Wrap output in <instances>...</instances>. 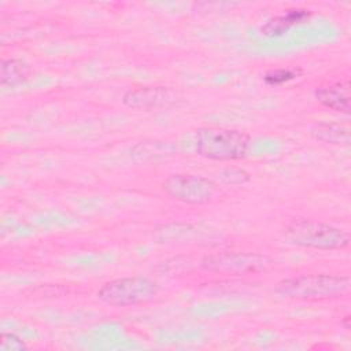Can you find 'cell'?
Here are the masks:
<instances>
[{
	"mask_svg": "<svg viewBox=\"0 0 351 351\" xmlns=\"http://www.w3.org/2000/svg\"><path fill=\"white\" fill-rule=\"evenodd\" d=\"M196 152L211 160L244 159L251 148V137L243 130L206 126L196 130Z\"/></svg>",
	"mask_w": 351,
	"mask_h": 351,
	"instance_id": "6da1fadb",
	"label": "cell"
},
{
	"mask_svg": "<svg viewBox=\"0 0 351 351\" xmlns=\"http://www.w3.org/2000/svg\"><path fill=\"white\" fill-rule=\"evenodd\" d=\"M270 263L271 261L266 255L234 251L207 255L202 261V266L206 270L236 276L266 270L270 266Z\"/></svg>",
	"mask_w": 351,
	"mask_h": 351,
	"instance_id": "8992f818",
	"label": "cell"
},
{
	"mask_svg": "<svg viewBox=\"0 0 351 351\" xmlns=\"http://www.w3.org/2000/svg\"><path fill=\"white\" fill-rule=\"evenodd\" d=\"M299 74H300L299 69H276V70L267 71L263 75V80L267 85H281L295 80Z\"/></svg>",
	"mask_w": 351,
	"mask_h": 351,
	"instance_id": "7c38bea8",
	"label": "cell"
},
{
	"mask_svg": "<svg viewBox=\"0 0 351 351\" xmlns=\"http://www.w3.org/2000/svg\"><path fill=\"white\" fill-rule=\"evenodd\" d=\"M350 315H346L344 317V319H343V324H344V326H346V329H348L350 328Z\"/></svg>",
	"mask_w": 351,
	"mask_h": 351,
	"instance_id": "9a60e30c",
	"label": "cell"
},
{
	"mask_svg": "<svg viewBox=\"0 0 351 351\" xmlns=\"http://www.w3.org/2000/svg\"><path fill=\"white\" fill-rule=\"evenodd\" d=\"M163 191L173 199L186 204H207L215 195V184L197 174L176 173L162 182Z\"/></svg>",
	"mask_w": 351,
	"mask_h": 351,
	"instance_id": "5b68a950",
	"label": "cell"
},
{
	"mask_svg": "<svg viewBox=\"0 0 351 351\" xmlns=\"http://www.w3.org/2000/svg\"><path fill=\"white\" fill-rule=\"evenodd\" d=\"M222 178L226 184H243L250 181V174L240 169H226L222 171Z\"/></svg>",
	"mask_w": 351,
	"mask_h": 351,
	"instance_id": "5bb4252c",
	"label": "cell"
},
{
	"mask_svg": "<svg viewBox=\"0 0 351 351\" xmlns=\"http://www.w3.org/2000/svg\"><path fill=\"white\" fill-rule=\"evenodd\" d=\"M30 67L21 59H4L1 62V85L4 86H15L25 82L30 77Z\"/></svg>",
	"mask_w": 351,
	"mask_h": 351,
	"instance_id": "8fae6325",
	"label": "cell"
},
{
	"mask_svg": "<svg viewBox=\"0 0 351 351\" xmlns=\"http://www.w3.org/2000/svg\"><path fill=\"white\" fill-rule=\"evenodd\" d=\"M315 99L324 104L325 107L348 114L350 112V84L348 81L344 82H335L325 86H318L314 90Z\"/></svg>",
	"mask_w": 351,
	"mask_h": 351,
	"instance_id": "ba28073f",
	"label": "cell"
},
{
	"mask_svg": "<svg viewBox=\"0 0 351 351\" xmlns=\"http://www.w3.org/2000/svg\"><path fill=\"white\" fill-rule=\"evenodd\" d=\"M173 99V93L166 86H140L126 90L122 96L123 104L136 110L163 107L170 104Z\"/></svg>",
	"mask_w": 351,
	"mask_h": 351,
	"instance_id": "52a82bcc",
	"label": "cell"
},
{
	"mask_svg": "<svg viewBox=\"0 0 351 351\" xmlns=\"http://www.w3.org/2000/svg\"><path fill=\"white\" fill-rule=\"evenodd\" d=\"M158 293V284L143 276L121 277L104 282L97 291V298L110 306L126 307L151 302Z\"/></svg>",
	"mask_w": 351,
	"mask_h": 351,
	"instance_id": "277c9868",
	"label": "cell"
},
{
	"mask_svg": "<svg viewBox=\"0 0 351 351\" xmlns=\"http://www.w3.org/2000/svg\"><path fill=\"white\" fill-rule=\"evenodd\" d=\"M285 239L295 245L315 250H343L350 244V234L333 225L313 221L295 219L284 228Z\"/></svg>",
	"mask_w": 351,
	"mask_h": 351,
	"instance_id": "3957f363",
	"label": "cell"
},
{
	"mask_svg": "<svg viewBox=\"0 0 351 351\" xmlns=\"http://www.w3.org/2000/svg\"><path fill=\"white\" fill-rule=\"evenodd\" d=\"M311 12L304 8H289L282 15L273 16L267 19L262 27L261 33L266 37H278L287 33L291 27L303 23L306 19H308Z\"/></svg>",
	"mask_w": 351,
	"mask_h": 351,
	"instance_id": "9c48e42d",
	"label": "cell"
},
{
	"mask_svg": "<svg viewBox=\"0 0 351 351\" xmlns=\"http://www.w3.org/2000/svg\"><path fill=\"white\" fill-rule=\"evenodd\" d=\"M26 350L25 341L12 332H3L0 336V351H22Z\"/></svg>",
	"mask_w": 351,
	"mask_h": 351,
	"instance_id": "4fadbf2b",
	"label": "cell"
},
{
	"mask_svg": "<svg viewBox=\"0 0 351 351\" xmlns=\"http://www.w3.org/2000/svg\"><path fill=\"white\" fill-rule=\"evenodd\" d=\"M310 134L314 140L324 144L348 145L350 130L339 122H317L311 126Z\"/></svg>",
	"mask_w": 351,
	"mask_h": 351,
	"instance_id": "30bf717a",
	"label": "cell"
},
{
	"mask_svg": "<svg viewBox=\"0 0 351 351\" xmlns=\"http://www.w3.org/2000/svg\"><path fill=\"white\" fill-rule=\"evenodd\" d=\"M350 291V278L336 274H302L280 281L276 292L299 300L336 299Z\"/></svg>",
	"mask_w": 351,
	"mask_h": 351,
	"instance_id": "7a4b0ae2",
	"label": "cell"
}]
</instances>
